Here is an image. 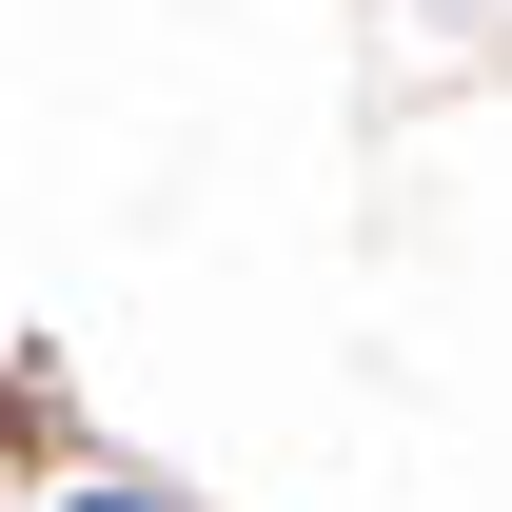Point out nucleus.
I'll return each mask as SVG.
<instances>
[{"label": "nucleus", "instance_id": "1", "mask_svg": "<svg viewBox=\"0 0 512 512\" xmlns=\"http://www.w3.org/2000/svg\"><path fill=\"white\" fill-rule=\"evenodd\" d=\"M79 512H158V493H79Z\"/></svg>", "mask_w": 512, "mask_h": 512}]
</instances>
